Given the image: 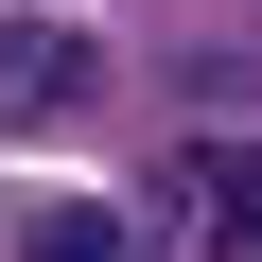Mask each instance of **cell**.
I'll return each mask as SVG.
<instances>
[{
  "instance_id": "6da1fadb",
  "label": "cell",
  "mask_w": 262,
  "mask_h": 262,
  "mask_svg": "<svg viewBox=\"0 0 262 262\" xmlns=\"http://www.w3.org/2000/svg\"><path fill=\"white\" fill-rule=\"evenodd\" d=\"M70 105H105V53L70 18H0V122H70Z\"/></svg>"
},
{
  "instance_id": "7a4b0ae2",
  "label": "cell",
  "mask_w": 262,
  "mask_h": 262,
  "mask_svg": "<svg viewBox=\"0 0 262 262\" xmlns=\"http://www.w3.org/2000/svg\"><path fill=\"white\" fill-rule=\"evenodd\" d=\"M192 227H210L227 262H262V140H210V158H192Z\"/></svg>"
},
{
  "instance_id": "3957f363",
  "label": "cell",
  "mask_w": 262,
  "mask_h": 262,
  "mask_svg": "<svg viewBox=\"0 0 262 262\" xmlns=\"http://www.w3.org/2000/svg\"><path fill=\"white\" fill-rule=\"evenodd\" d=\"M18 262H140V227H122V210H35Z\"/></svg>"
}]
</instances>
